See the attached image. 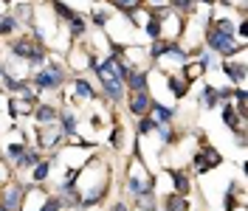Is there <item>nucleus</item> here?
I'll return each instance as SVG.
<instances>
[{
  "mask_svg": "<svg viewBox=\"0 0 248 211\" xmlns=\"http://www.w3.org/2000/svg\"><path fill=\"white\" fill-rule=\"evenodd\" d=\"M68 26H71V37H82V34H85V29H88V23H85L79 15L71 17V20H68Z\"/></svg>",
  "mask_w": 248,
  "mask_h": 211,
  "instance_id": "nucleus-21",
  "label": "nucleus"
},
{
  "mask_svg": "<svg viewBox=\"0 0 248 211\" xmlns=\"http://www.w3.org/2000/svg\"><path fill=\"white\" fill-rule=\"evenodd\" d=\"M17 26H20V23H17V20H15L12 15L0 17V34H3V37H9V34H15V31H17Z\"/></svg>",
  "mask_w": 248,
  "mask_h": 211,
  "instance_id": "nucleus-18",
  "label": "nucleus"
},
{
  "mask_svg": "<svg viewBox=\"0 0 248 211\" xmlns=\"http://www.w3.org/2000/svg\"><path fill=\"white\" fill-rule=\"evenodd\" d=\"M57 119V110L48 105H37V121H40V127H48V124H54Z\"/></svg>",
  "mask_w": 248,
  "mask_h": 211,
  "instance_id": "nucleus-11",
  "label": "nucleus"
},
{
  "mask_svg": "<svg viewBox=\"0 0 248 211\" xmlns=\"http://www.w3.org/2000/svg\"><path fill=\"white\" fill-rule=\"evenodd\" d=\"M172 3H175V9L181 15H192L195 12V0H172Z\"/></svg>",
  "mask_w": 248,
  "mask_h": 211,
  "instance_id": "nucleus-28",
  "label": "nucleus"
},
{
  "mask_svg": "<svg viewBox=\"0 0 248 211\" xmlns=\"http://www.w3.org/2000/svg\"><path fill=\"white\" fill-rule=\"evenodd\" d=\"M74 88H77V93L82 96V99H96V90L91 88L88 79H74Z\"/></svg>",
  "mask_w": 248,
  "mask_h": 211,
  "instance_id": "nucleus-15",
  "label": "nucleus"
},
{
  "mask_svg": "<svg viewBox=\"0 0 248 211\" xmlns=\"http://www.w3.org/2000/svg\"><path fill=\"white\" fill-rule=\"evenodd\" d=\"M153 3H161V6H164V3H167V0H153Z\"/></svg>",
  "mask_w": 248,
  "mask_h": 211,
  "instance_id": "nucleus-38",
  "label": "nucleus"
},
{
  "mask_svg": "<svg viewBox=\"0 0 248 211\" xmlns=\"http://www.w3.org/2000/svg\"><path fill=\"white\" fill-rule=\"evenodd\" d=\"M91 127H102V119L99 116H91Z\"/></svg>",
  "mask_w": 248,
  "mask_h": 211,
  "instance_id": "nucleus-35",
  "label": "nucleus"
},
{
  "mask_svg": "<svg viewBox=\"0 0 248 211\" xmlns=\"http://www.w3.org/2000/svg\"><path fill=\"white\" fill-rule=\"evenodd\" d=\"M147 34H150V40H161V37H164V23L155 20V17H150V23H147Z\"/></svg>",
  "mask_w": 248,
  "mask_h": 211,
  "instance_id": "nucleus-19",
  "label": "nucleus"
},
{
  "mask_svg": "<svg viewBox=\"0 0 248 211\" xmlns=\"http://www.w3.org/2000/svg\"><path fill=\"white\" fill-rule=\"evenodd\" d=\"M6 152H9V158H15V161H17V158L26 152V144H9V150H6Z\"/></svg>",
  "mask_w": 248,
  "mask_h": 211,
  "instance_id": "nucleus-31",
  "label": "nucleus"
},
{
  "mask_svg": "<svg viewBox=\"0 0 248 211\" xmlns=\"http://www.w3.org/2000/svg\"><path fill=\"white\" fill-rule=\"evenodd\" d=\"M110 211H127V206H124V203H116V206H113Z\"/></svg>",
  "mask_w": 248,
  "mask_h": 211,
  "instance_id": "nucleus-36",
  "label": "nucleus"
},
{
  "mask_svg": "<svg viewBox=\"0 0 248 211\" xmlns=\"http://www.w3.org/2000/svg\"><path fill=\"white\" fill-rule=\"evenodd\" d=\"M29 189H23V186H9L6 192H3V200H0V206L9 211H17L20 209V203H23V195H26Z\"/></svg>",
  "mask_w": 248,
  "mask_h": 211,
  "instance_id": "nucleus-5",
  "label": "nucleus"
},
{
  "mask_svg": "<svg viewBox=\"0 0 248 211\" xmlns=\"http://www.w3.org/2000/svg\"><path fill=\"white\" fill-rule=\"evenodd\" d=\"M223 74L229 76L232 85H243L246 82V62H223Z\"/></svg>",
  "mask_w": 248,
  "mask_h": 211,
  "instance_id": "nucleus-6",
  "label": "nucleus"
},
{
  "mask_svg": "<svg viewBox=\"0 0 248 211\" xmlns=\"http://www.w3.org/2000/svg\"><path fill=\"white\" fill-rule=\"evenodd\" d=\"M220 164H223V155H220L212 144H203L201 152L195 155V166H198V172H201V175H206V172L217 169Z\"/></svg>",
  "mask_w": 248,
  "mask_h": 211,
  "instance_id": "nucleus-3",
  "label": "nucleus"
},
{
  "mask_svg": "<svg viewBox=\"0 0 248 211\" xmlns=\"http://www.w3.org/2000/svg\"><path fill=\"white\" fill-rule=\"evenodd\" d=\"M110 3H113L116 9H122L124 15H133V12L141 6V0H110Z\"/></svg>",
  "mask_w": 248,
  "mask_h": 211,
  "instance_id": "nucleus-23",
  "label": "nucleus"
},
{
  "mask_svg": "<svg viewBox=\"0 0 248 211\" xmlns=\"http://www.w3.org/2000/svg\"><path fill=\"white\" fill-rule=\"evenodd\" d=\"M206 45L212 48V51H220L223 57H232L237 51H243V45L234 43V34H226V31L215 29V26L206 31Z\"/></svg>",
  "mask_w": 248,
  "mask_h": 211,
  "instance_id": "nucleus-1",
  "label": "nucleus"
},
{
  "mask_svg": "<svg viewBox=\"0 0 248 211\" xmlns=\"http://www.w3.org/2000/svg\"><path fill=\"white\" fill-rule=\"evenodd\" d=\"M15 164H17V169H29V166H37V164H40V155H37V152H23Z\"/></svg>",
  "mask_w": 248,
  "mask_h": 211,
  "instance_id": "nucleus-17",
  "label": "nucleus"
},
{
  "mask_svg": "<svg viewBox=\"0 0 248 211\" xmlns=\"http://www.w3.org/2000/svg\"><path fill=\"white\" fill-rule=\"evenodd\" d=\"M51 6H54V9H57V15H60L62 20H71V17L77 15V12H74V9H71V6H65V3H62V0H51Z\"/></svg>",
  "mask_w": 248,
  "mask_h": 211,
  "instance_id": "nucleus-25",
  "label": "nucleus"
},
{
  "mask_svg": "<svg viewBox=\"0 0 248 211\" xmlns=\"http://www.w3.org/2000/svg\"><path fill=\"white\" fill-rule=\"evenodd\" d=\"M164 211H186V197L184 195H170V197H167Z\"/></svg>",
  "mask_w": 248,
  "mask_h": 211,
  "instance_id": "nucleus-16",
  "label": "nucleus"
},
{
  "mask_svg": "<svg viewBox=\"0 0 248 211\" xmlns=\"http://www.w3.org/2000/svg\"><path fill=\"white\" fill-rule=\"evenodd\" d=\"M29 62H31V68H43V65H46V51H43V48H34Z\"/></svg>",
  "mask_w": 248,
  "mask_h": 211,
  "instance_id": "nucleus-26",
  "label": "nucleus"
},
{
  "mask_svg": "<svg viewBox=\"0 0 248 211\" xmlns=\"http://www.w3.org/2000/svg\"><path fill=\"white\" fill-rule=\"evenodd\" d=\"M195 3H215V0H195Z\"/></svg>",
  "mask_w": 248,
  "mask_h": 211,
  "instance_id": "nucleus-37",
  "label": "nucleus"
},
{
  "mask_svg": "<svg viewBox=\"0 0 248 211\" xmlns=\"http://www.w3.org/2000/svg\"><path fill=\"white\" fill-rule=\"evenodd\" d=\"M153 130H155V121L150 119V116H141L139 119V133L141 136H147V133H153Z\"/></svg>",
  "mask_w": 248,
  "mask_h": 211,
  "instance_id": "nucleus-29",
  "label": "nucleus"
},
{
  "mask_svg": "<svg viewBox=\"0 0 248 211\" xmlns=\"http://www.w3.org/2000/svg\"><path fill=\"white\" fill-rule=\"evenodd\" d=\"M0 211H9V209H3V206H0Z\"/></svg>",
  "mask_w": 248,
  "mask_h": 211,
  "instance_id": "nucleus-40",
  "label": "nucleus"
},
{
  "mask_svg": "<svg viewBox=\"0 0 248 211\" xmlns=\"http://www.w3.org/2000/svg\"><path fill=\"white\" fill-rule=\"evenodd\" d=\"M167 85H170V90H172L175 99H184L186 90H189V82H181L178 76H170V79H167Z\"/></svg>",
  "mask_w": 248,
  "mask_h": 211,
  "instance_id": "nucleus-14",
  "label": "nucleus"
},
{
  "mask_svg": "<svg viewBox=\"0 0 248 211\" xmlns=\"http://www.w3.org/2000/svg\"><path fill=\"white\" fill-rule=\"evenodd\" d=\"M74 133H77V116L65 113L62 116V136H74Z\"/></svg>",
  "mask_w": 248,
  "mask_h": 211,
  "instance_id": "nucleus-22",
  "label": "nucleus"
},
{
  "mask_svg": "<svg viewBox=\"0 0 248 211\" xmlns=\"http://www.w3.org/2000/svg\"><path fill=\"white\" fill-rule=\"evenodd\" d=\"M48 175H51V161H40L34 166V183H43Z\"/></svg>",
  "mask_w": 248,
  "mask_h": 211,
  "instance_id": "nucleus-20",
  "label": "nucleus"
},
{
  "mask_svg": "<svg viewBox=\"0 0 248 211\" xmlns=\"http://www.w3.org/2000/svg\"><path fill=\"white\" fill-rule=\"evenodd\" d=\"M150 105H153V99H150V93H147V90H133V93H130V99H127L130 113H133V116H139V119L150 113Z\"/></svg>",
  "mask_w": 248,
  "mask_h": 211,
  "instance_id": "nucleus-4",
  "label": "nucleus"
},
{
  "mask_svg": "<svg viewBox=\"0 0 248 211\" xmlns=\"http://www.w3.org/2000/svg\"><path fill=\"white\" fill-rule=\"evenodd\" d=\"M62 82H65V74H62L60 65H54V62L43 65V71L34 76V88L37 90H57V88H62Z\"/></svg>",
  "mask_w": 248,
  "mask_h": 211,
  "instance_id": "nucleus-2",
  "label": "nucleus"
},
{
  "mask_svg": "<svg viewBox=\"0 0 248 211\" xmlns=\"http://www.w3.org/2000/svg\"><path fill=\"white\" fill-rule=\"evenodd\" d=\"M31 51H34V45H31L26 37H20V40H15V43H12V54H15L17 60H26V57H31Z\"/></svg>",
  "mask_w": 248,
  "mask_h": 211,
  "instance_id": "nucleus-10",
  "label": "nucleus"
},
{
  "mask_svg": "<svg viewBox=\"0 0 248 211\" xmlns=\"http://www.w3.org/2000/svg\"><path fill=\"white\" fill-rule=\"evenodd\" d=\"M31 12H34V9H31V3H20V6L15 9V20H17V23H20V20H23V23H29Z\"/></svg>",
  "mask_w": 248,
  "mask_h": 211,
  "instance_id": "nucleus-24",
  "label": "nucleus"
},
{
  "mask_svg": "<svg viewBox=\"0 0 248 211\" xmlns=\"http://www.w3.org/2000/svg\"><path fill=\"white\" fill-rule=\"evenodd\" d=\"M150 119L155 121V124H172V116H175V110H170V107H164L161 102H153L150 105Z\"/></svg>",
  "mask_w": 248,
  "mask_h": 211,
  "instance_id": "nucleus-8",
  "label": "nucleus"
},
{
  "mask_svg": "<svg viewBox=\"0 0 248 211\" xmlns=\"http://www.w3.org/2000/svg\"><path fill=\"white\" fill-rule=\"evenodd\" d=\"M60 209H62V200H60V197H48L40 211H60Z\"/></svg>",
  "mask_w": 248,
  "mask_h": 211,
  "instance_id": "nucleus-30",
  "label": "nucleus"
},
{
  "mask_svg": "<svg viewBox=\"0 0 248 211\" xmlns=\"http://www.w3.org/2000/svg\"><path fill=\"white\" fill-rule=\"evenodd\" d=\"M122 130H113V136H110V144H113V147H116V150H119V147H122Z\"/></svg>",
  "mask_w": 248,
  "mask_h": 211,
  "instance_id": "nucleus-33",
  "label": "nucleus"
},
{
  "mask_svg": "<svg viewBox=\"0 0 248 211\" xmlns=\"http://www.w3.org/2000/svg\"><path fill=\"white\" fill-rule=\"evenodd\" d=\"M201 105L206 107V110H212V107L220 105V96H217V90L212 88V85H206V88H203V93H201Z\"/></svg>",
  "mask_w": 248,
  "mask_h": 211,
  "instance_id": "nucleus-12",
  "label": "nucleus"
},
{
  "mask_svg": "<svg viewBox=\"0 0 248 211\" xmlns=\"http://www.w3.org/2000/svg\"><path fill=\"white\" fill-rule=\"evenodd\" d=\"M220 3H232V0H220Z\"/></svg>",
  "mask_w": 248,
  "mask_h": 211,
  "instance_id": "nucleus-39",
  "label": "nucleus"
},
{
  "mask_svg": "<svg viewBox=\"0 0 248 211\" xmlns=\"http://www.w3.org/2000/svg\"><path fill=\"white\" fill-rule=\"evenodd\" d=\"M155 133L161 136V144H172V127L170 124H155Z\"/></svg>",
  "mask_w": 248,
  "mask_h": 211,
  "instance_id": "nucleus-27",
  "label": "nucleus"
},
{
  "mask_svg": "<svg viewBox=\"0 0 248 211\" xmlns=\"http://www.w3.org/2000/svg\"><path fill=\"white\" fill-rule=\"evenodd\" d=\"M127 192L133 197H147V183L136 178V175H130V181H127Z\"/></svg>",
  "mask_w": 248,
  "mask_h": 211,
  "instance_id": "nucleus-13",
  "label": "nucleus"
},
{
  "mask_svg": "<svg viewBox=\"0 0 248 211\" xmlns=\"http://www.w3.org/2000/svg\"><path fill=\"white\" fill-rule=\"evenodd\" d=\"M167 172H170V178L172 181H175V195H189V178H186L184 172H181V169H167Z\"/></svg>",
  "mask_w": 248,
  "mask_h": 211,
  "instance_id": "nucleus-9",
  "label": "nucleus"
},
{
  "mask_svg": "<svg viewBox=\"0 0 248 211\" xmlns=\"http://www.w3.org/2000/svg\"><path fill=\"white\" fill-rule=\"evenodd\" d=\"M237 37H243V40L248 37V23H246V17H243V23H240V29H237Z\"/></svg>",
  "mask_w": 248,
  "mask_h": 211,
  "instance_id": "nucleus-34",
  "label": "nucleus"
},
{
  "mask_svg": "<svg viewBox=\"0 0 248 211\" xmlns=\"http://www.w3.org/2000/svg\"><path fill=\"white\" fill-rule=\"evenodd\" d=\"M108 20H110L108 12H93V23H96V26H105Z\"/></svg>",
  "mask_w": 248,
  "mask_h": 211,
  "instance_id": "nucleus-32",
  "label": "nucleus"
},
{
  "mask_svg": "<svg viewBox=\"0 0 248 211\" xmlns=\"http://www.w3.org/2000/svg\"><path fill=\"white\" fill-rule=\"evenodd\" d=\"M178 48L175 40H153V48H150V60H161V57H167Z\"/></svg>",
  "mask_w": 248,
  "mask_h": 211,
  "instance_id": "nucleus-7",
  "label": "nucleus"
}]
</instances>
